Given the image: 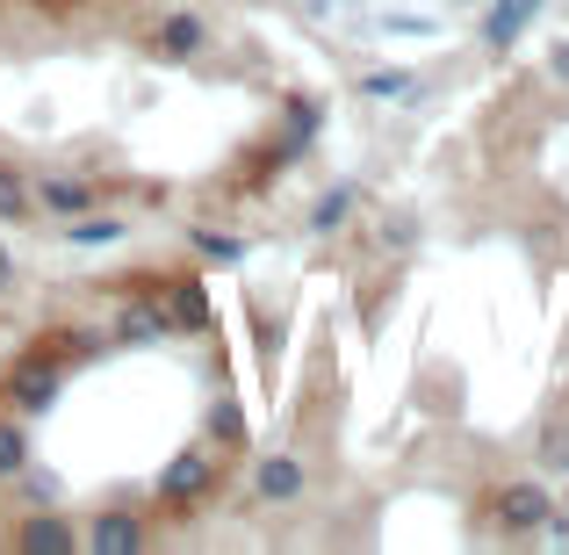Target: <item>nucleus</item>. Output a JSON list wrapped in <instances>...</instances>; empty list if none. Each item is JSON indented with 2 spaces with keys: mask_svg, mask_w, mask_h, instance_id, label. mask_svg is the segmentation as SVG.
Returning <instances> with one entry per match:
<instances>
[{
  "mask_svg": "<svg viewBox=\"0 0 569 555\" xmlns=\"http://www.w3.org/2000/svg\"><path fill=\"white\" fill-rule=\"evenodd\" d=\"M368 95H376V101H403V95H411V72H368Z\"/></svg>",
  "mask_w": 569,
  "mask_h": 555,
  "instance_id": "obj_11",
  "label": "nucleus"
},
{
  "mask_svg": "<svg viewBox=\"0 0 569 555\" xmlns=\"http://www.w3.org/2000/svg\"><path fill=\"white\" fill-rule=\"evenodd\" d=\"M202 490H209V455H202V447H188V455L159 476V498H167V505H194Z\"/></svg>",
  "mask_w": 569,
  "mask_h": 555,
  "instance_id": "obj_1",
  "label": "nucleus"
},
{
  "mask_svg": "<svg viewBox=\"0 0 569 555\" xmlns=\"http://www.w3.org/2000/svg\"><path fill=\"white\" fill-rule=\"evenodd\" d=\"M0 217H22V181L0 167Z\"/></svg>",
  "mask_w": 569,
  "mask_h": 555,
  "instance_id": "obj_16",
  "label": "nucleus"
},
{
  "mask_svg": "<svg viewBox=\"0 0 569 555\" xmlns=\"http://www.w3.org/2000/svg\"><path fill=\"white\" fill-rule=\"evenodd\" d=\"M194 246H202L209 260H238V252H246V246H238L231 231H194Z\"/></svg>",
  "mask_w": 569,
  "mask_h": 555,
  "instance_id": "obj_13",
  "label": "nucleus"
},
{
  "mask_svg": "<svg viewBox=\"0 0 569 555\" xmlns=\"http://www.w3.org/2000/svg\"><path fill=\"white\" fill-rule=\"evenodd\" d=\"M22 548H37V555H66V548H72V534L58 527V519H29V527H22Z\"/></svg>",
  "mask_w": 569,
  "mask_h": 555,
  "instance_id": "obj_8",
  "label": "nucleus"
},
{
  "mask_svg": "<svg viewBox=\"0 0 569 555\" xmlns=\"http://www.w3.org/2000/svg\"><path fill=\"white\" fill-rule=\"evenodd\" d=\"M167 325H188V333H194V325H202V296H194V289H173V318Z\"/></svg>",
  "mask_w": 569,
  "mask_h": 555,
  "instance_id": "obj_14",
  "label": "nucleus"
},
{
  "mask_svg": "<svg viewBox=\"0 0 569 555\" xmlns=\"http://www.w3.org/2000/svg\"><path fill=\"white\" fill-rule=\"evenodd\" d=\"M8 275H14V267H8V246H0V289H8Z\"/></svg>",
  "mask_w": 569,
  "mask_h": 555,
  "instance_id": "obj_18",
  "label": "nucleus"
},
{
  "mask_svg": "<svg viewBox=\"0 0 569 555\" xmlns=\"http://www.w3.org/2000/svg\"><path fill=\"white\" fill-rule=\"evenodd\" d=\"M556 72H562V80H569V43H556Z\"/></svg>",
  "mask_w": 569,
  "mask_h": 555,
  "instance_id": "obj_17",
  "label": "nucleus"
},
{
  "mask_svg": "<svg viewBox=\"0 0 569 555\" xmlns=\"http://www.w3.org/2000/svg\"><path fill=\"white\" fill-rule=\"evenodd\" d=\"M22 455H29V447H22V426H0V476L22 469Z\"/></svg>",
  "mask_w": 569,
  "mask_h": 555,
  "instance_id": "obj_12",
  "label": "nucleus"
},
{
  "mask_svg": "<svg viewBox=\"0 0 569 555\" xmlns=\"http://www.w3.org/2000/svg\"><path fill=\"white\" fill-rule=\"evenodd\" d=\"M152 43H159V58H194L209 43V29H202V14H167Z\"/></svg>",
  "mask_w": 569,
  "mask_h": 555,
  "instance_id": "obj_2",
  "label": "nucleus"
},
{
  "mask_svg": "<svg viewBox=\"0 0 569 555\" xmlns=\"http://www.w3.org/2000/svg\"><path fill=\"white\" fill-rule=\"evenodd\" d=\"M94 548L101 555H138L144 548V527L130 513H109V519H94Z\"/></svg>",
  "mask_w": 569,
  "mask_h": 555,
  "instance_id": "obj_5",
  "label": "nucleus"
},
{
  "mask_svg": "<svg viewBox=\"0 0 569 555\" xmlns=\"http://www.w3.org/2000/svg\"><path fill=\"white\" fill-rule=\"evenodd\" d=\"M152 333H167V310L130 304V310H123V339H152Z\"/></svg>",
  "mask_w": 569,
  "mask_h": 555,
  "instance_id": "obj_10",
  "label": "nucleus"
},
{
  "mask_svg": "<svg viewBox=\"0 0 569 555\" xmlns=\"http://www.w3.org/2000/svg\"><path fill=\"white\" fill-rule=\"evenodd\" d=\"M296 490H303V462L267 455V462H260V498H267V505H289Z\"/></svg>",
  "mask_w": 569,
  "mask_h": 555,
  "instance_id": "obj_3",
  "label": "nucleus"
},
{
  "mask_svg": "<svg viewBox=\"0 0 569 555\" xmlns=\"http://www.w3.org/2000/svg\"><path fill=\"white\" fill-rule=\"evenodd\" d=\"M498 513H505V527H541V519H548V490L541 484H512Z\"/></svg>",
  "mask_w": 569,
  "mask_h": 555,
  "instance_id": "obj_4",
  "label": "nucleus"
},
{
  "mask_svg": "<svg viewBox=\"0 0 569 555\" xmlns=\"http://www.w3.org/2000/svg\"><path fill=\"white\" fill-rule=\"evenodd\" d=\"M14 397H22V412L51 404V397H58V368H51V361H29V375H14Z\"/></svg>",
  "mask_w": 569,
  "mask_h": 555,
  "instance_id": "obj_7",
  "label": "nucleus"
},
{
  "mask_svg": "<svg viewBox=\"0 0 569 555\" xmlns=\"http://www.w3.org/2000/svg\"><path fill=\"white\" fill-rule=\"evenodd\" d=\"M347 217H353V188H332L318 209H310V231H339Z\"/></svg>",
  "mask_w": 569,
  "mask_h": 555,
  "instance_id": "obj_9",
  "label": "nucleus"
},
{
  "mask_svg": "<svg viewBox=\"0 0 569 555\" xmlns=\"http://www.w3.org/2000/svg\"><path fill=\"white\" fill-rule=\"evenodd\" d=\"M43 209H58V217H80V209H94L101 202V188H87V181H43Z\"/></svg>",
  "mask_w": 569,
  "mask_h": 555,
  "instance_id": "obj_6",
  "label": "nucleus"
},
{
  "mask_svg": "<svg viewBox=\"0 0 569 555\" xmlns=\"http://www.w3.org/2000/svg\"><path fill=\"white\" fill-rule=\"evenodd\" d=\"M72 238H80V246H109V238H123V224H109V217L101 224H72Z\"/></svg>",
  "mask_w": 569,
  "mask_h": 555,
  "instance_id": "obj_15",
  "label": "nucleus"
}]
</instances>
